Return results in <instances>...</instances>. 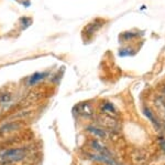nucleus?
<instances>
[{"label":"nucleus","instance_id":"1","mask_svg":"<svg viewBox=\"0 0 165 165\" xmlns=\"http://www.w3.org/2000/svg\"><path fill=\"white\" fill-rule=\"evenodd\" d=\"M27 155V151L24 148H10L0 153V161L2 162H13L22 161Z\"/></svg>","mask_w":165,"mask_h":165},{"label":"nucleus","instance_id":"2","mask_svg":"<svg viewBox=\"0 0 165 165\" xmlns=\"http://www.w3.org/2000/svg\"><path fill=\"white\" fill-rule=\"evenodd\" d=\"M20 127V123H7L0 127V134H6L11 131H14Z\"/></svg>","mask_w":165,"mask_h":165},{"label":"nucleus","instance_id":"3","mask_svg":"<svg viewBox=\"0 0 165 165\" xmlns=\"http://www.w3.org/2000/svg\"><path fill=\"white\" fill-rule=\"evenodd\" d=\"M93 148L96 150V151L99 153V155H105V156H111L110 155V153H109V151H108L107 148H106V146H104V145L101 144V143H99V142H96L94 141L93 142Z\"/></svg>","mask_w":165,"mask_h":165},{"label":"nucleus","instance_id":"4","mask_svg":"<svg viewBox=\"0 0 165 165\" xmlns=\"http://www.w3.org/2000/svg\"><path fill=\"white\" fill-rule=\"evenodd\" d=\"M47 76L46 72H35L34 74H32V76H30V79H29V84H31V86H33V84H35V83L40 82V81H42V80L45 78V76Z\"/></svg>","mask_w":165,"mask_h":165},{"label":"nucleus","instance_id":"5","mask_svg":"<svg viewBox=\"0 0 165 165\" xmlns=\"http://www.w3.org/2000/svg\"><path fill=\"white\" fill-rule=\"evenodd\" d=\"M88 131L90 132V133H93V134H95L96 136H98V138H104L105 136V132L104 131L99 130V129H97V127H88Z\"/></svg>","mask_w":165,"mask_h":165},{"label":"nucleus","instance_id":"6","mask_svg":"<svg viewBox=\"0 0 165 165\" xmlns=\"http://www.w3.org/2000/svg\"><path fill=\"white\" fill-rule=\"evenodd\" d=\"M11 100V94L7 91H4V92L0 93V102H9Z\"/></svg>","mask_w":165,"mask_h":165},{"label":"nucleus","instance_id":"7","mask_svg":"<svg viewBox=\"0 0 165 165\" xmlns=\"http://www.w3.org/2000/svg\"><path fill=\"white\" fill-rule=\"evenodd\" d=\"M102 109H104V111H106L108 114H115L116 113V109L115 107L112 105V104L110 103H106L104 104V107H102Z\"/></svg>","mask_w":165,"mask_h":165},{"label":"nucleus","instance_id":"8","mask_svg":"<svg viewBox=\"0 0 165 165\" xmlns=\"http://www.w3.org/2000/svg\"><path fill=\"white\" fill-rule=\"evenodd\" d=\"M81 113L84 115H90L91 114V107L87 104H83L81 107Z\"/></svg>","mask_w":165,"mask_h":165},{"label":"nucleus","instance_id":"9","mask_svg":"<svg viewBox=\"0 0 165 165\" xmlns=\"http://www.w3.org/2000/svg\"><path fill=\"white\" fill-rule=\"evenodd\" d=\"M144 113L146 114V117H148L149 119H150V120H151V121H153V123L155 124V126H158V121H156V120H155V119H154V117H152V114L150 113V111H149L148 109H144Z\"/></svg>","mask_w":165,"mask_h":165},{"label":"nucleus","instance_id":"10","mask_svg":"<svg viewBox=\"0 0 165 165\" xmlns=\"http://www.w3.org/2000/svg\"><path fill=\"white\" fill-rule=\"evenodd\" d=\"M22 22H23L24 27H28V26L30 24V21H29V19H25V18H23V19H22Z\"/></svg>","mask_w":165,"mask_h":165}]
</instances>
